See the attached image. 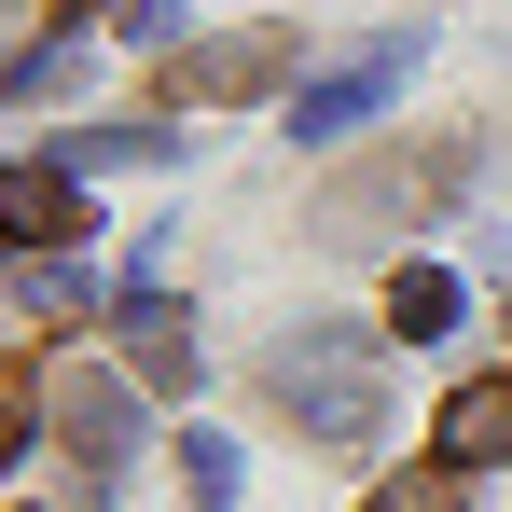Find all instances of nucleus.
I'll return each instance as SVG.
<instances>
[{
  "instance_id": "1",
  "label": "nucleus",
  "mask_w": 512,
  "mask_h": 512,
  "mask_svg": "<svg viewBox=\"0 0 512 512\" xmlns=\"http://www.w3.org/2000/svg\"><path fill=\"white\" fill-rule=\"evenodd\" d=\"M263 388L305 416V443H333V457H360V443L388 429V388H374V333H346V319H305V333L263 360Z\"/></svg>"
},
{
  "instance_id": "2",
  "label": "nucleus",
  "mask_w": 512,
  "mask_h": 512,
  "mask_svg": "<svg viewBox=\"0 0 512 512\" xmlns=\"http://www.w3.org/2000/svg\"><path fill=\"white\" fill-rule=\"evenodd\" d=\"M457 167H471V153H388V167H346L333 194H319V236L360 250V236H388V222H429V208L457 194Z\"/></svg>"
},
{
  "instance_id": "3",
  "label": "nucleus",
  "mask_w": 512,
  "mask_h": 512,
  "mask_svg": "<svg viewBox=\"0 0 512 512\" xmlns=\"http://www.w3.org/2000/svg\"><path fill=\"white\" fill-rule=\"evenodd\" d=\"M291 56H305V42L263 14V28H222V42H194V56L167 70V97H180V111H236V97H263L277 70H291Z\"/></svg>"
},
{
  "instance_id": "4",
  "label": "nucleus",
  "mask_w": 512,
  "mask_h": 512,
  "mask_svg": "<svg viewBox=\"0 0 512 512\" xmlns=\"http://www.w3.org/2000/svg\"><path fill=\"white\" fill-rule=\"evenodd\" d=\"M42 402H56V429H70V471H84V485H111V471H125V388H111V374H97V360H56V374H42Z\"/></svg>"
},
{
  "instance_id": "5",
  "label": "nucleus",
  "mask_w": 512,
  "mask_h": 512,
  "mask_svg": "<svg viewBox=\"0 0 512 512\" xmlns=\"http://www.w3.org/2000/svg\"><path fill=\"white\" fill-rule=\"evenodd\" d=\"M402 70H416V56H402V42H374V56H346L333 84L291 97V125H305V139H346V125H374V111H388V84H402Z\"/></svg>"
},
{
  "instance_id": "6",
  "label": "nucleus",
  "mask_w": 512,
  "mask_h": 512,
  "mask_svg": "<svg viewBox=\"0 0 512 512\" xmlns=\"http://www.w3.org/2000/svg\"><path fill=\"white\" fill-rule=\"evenodd\" d=\"M111 333H125V374H153V388H194V319H180L153 277L111 305Z\"/></svg>"
},
{
  "instance_id": "7",
  "label": "nucleus",
  "mask_w": 512,
  "mask_h": 512,
  "mask_svg": "<svg viewBox=\"0 0 512 512\" xmlns=\"http://www.w3.org/2000/svg\"><path fill=\"white\" fill-rule=\"evenodd\" d=\"M429 443H443L457 471H499V457H512V374H471V388H443Z\"/></svg>"
},
{
  "instance_id": "8",
  "label": "nucleus",
  "mask_w": 512,
  "mask_h": 512,
  "mask_svg": "<svg viewBox=\"0 0 512 512\" xmlns=\"http://www.w3.org/2000/svg\"><path fill=\"white\" fill-rule=\"evenodd\" d=\"M0 236H28V250L84 236V194H70V167H0Z\"/></svg>"
},
{
  "instance_id": "9",
  "label": "nucleus",
  "mask_w": 512,
  "mask_h": 512,
  "mask_svg": "<svg viewBox=\"0 0 512 512\" xmlns=\"http://www.w3.org/2000/svg\"><path fill=\"white\" fill-rule=\"evenodd\" d=\"M443 319H457V277H443V263H402V277H388V333H443Z\"/></svg>"
},
{
  "instance_id": "10",
  "label": "nucleus",
  "mask_w": 512,
  "mask_h": 512,
  "mask_svg": "<svg viewBox=\"0 0 512 512\" xmlns=\"http://www.w3.org/2000/svg\"><path fill=\"white\" fill-rule=\"evenodd\" d=\"M14 305H28V319H84V305H97V277L42 250V263H14Z\"/></svg>"
},
{
  "instance_id": "11",
  "label": "nucleus",
  "mask_w": 512,
  "mask_h": 512,
  "mask_svg": "<svg viewBox=\"0 0 512 512\" xmlns=\"http://www.w3.org/2000/svg\"><path fill=\"white\" fill-rule=\"evenodd\" d=\"M236 485H250V471H236V443H208V429H194V443H180V499H194V512H236Z\"/></svg>"
},
{
  "instance_id": "12",
  "label": "nucleus",
  "mask_w": 512,
  "mask_h": 512,
  "mask_svg": "<svg viewBox=\"0 0 512 512\" xmlns=\"http://www.w3.org/2000/svg\"><path fill=\"white\" fill-rule=\"evenodd\" d=\"M374 512H457V457H443V471H388Z\"/></svg>"
},
{
  "instance_id": "13",
  "label": "nucleus",
  "mask_w": 512,
  "mask_h": 512,
  "mask_svg": "<svg viewBox=\"0 0 512 512\" xmlns=\"http://www.w3.org/2000/svg\"><path fill=\"white\" fill-rule=\"evenodd\" d=\"M28 402H42V374H28V360H0V471H14V443H28Z\"/></svg>"
},
{
  "instance_id": "14",
  "label": "nucleus",
  "mask_w": 512,
  "mask_h": 512,
  "mask_svg": "<svg viewBox=\"0 0 512 512\" xmlns=\"http://www.w3.org/2000/svg\"><path fill=\"white\" fill-rule=\"evenodd\" d=\"M167 153V125H111V139H84V167H153Z\"/></svg>"
}]
</instances>
